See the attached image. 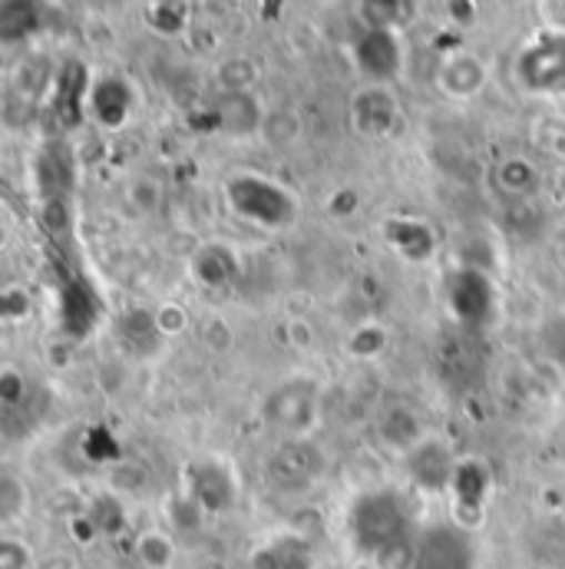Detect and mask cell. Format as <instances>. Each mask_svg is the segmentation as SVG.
<instances>
[{
	"mask_svg": "<svg viewBox=\"0 0 565 569\" xmlns=\"http://www.w3.org/2000/svg\"><path fill=\"white\" fill-rule=\"evenodd\" d=\"M421 530L407 493L391 487L361 493L347 510L351 543L374 569H414Z\"/></svg>",
	"mask_w": 565,
	"mask_h": 569,
	"instance_id": "cell-1",
	"label": "cell"
},
{
	"mask_svg": "<svg viewBox=\"0 0 565 569\" xmlns=\"http://www.w3.org/2000/svg\"><path fill=\"white\" fill-rule=\"evenodd\" d=\"M262 411L287 437H307L317 427L321 385L314 378H307V375H294V378H287V381L272 388Z\"/></svg>",
	"mask_w": 565,
	"mask_h": 569,
	"instance_id": "cell-2",
	"label": "cell"
},
{
	"mask_svg": "<svg viewBox=\"0 0 565 569\" xmlns=\"http://www.w3.org/2000/svg\"><path fill=\"white\" fill-rule=\"evenodd\" d=\"M516 77L529 93L565 90V30H539L516 60Z\"/></svg>",
	"mask_w": 565,
	"mask_h": 569,
	"instance_id": "cell-3",
	"label": "cell"
},
{
	"mask_svg": "<svg viewBox=\"0 0 565 569\" xmlns=\"http://www.w3.org/2000/svg\"><path fill=\"white\" fill-rule=\"evenodd\" d=\"M229 202L242 219L255 226L282 229L284 222L294 219V199L269 182V176H235L229 182Z\"/></svg>",
	"mask_w": 565,
	"mask_h": 569,
	"instance_id": "cell-4",
	"label": "cell"
},
{
	"mask_svg": "<svg viewBox=\"0 0 565 569\" xmlns=\"http://www.w3.org/2000/svg\"><path fill=\"white\" fill-rule=\"evenodd\" d=\"M414 569H476V543L473 533L460 523H430L417 540Z\"/></svg>",
	"mask_w": 565,
	"mask_h": 569,
	"instance_id": "cell-5",
	"label": "cell"
},
{
	"mask_svg": "<svg viewBox=\"0 0 565 569\" xmlns=\"http://www.w3.org/2000/svg\"><path fill=\"white\" fill-rule=\"evenodd\" d=\"M490 490H493V470H490V463L480 460V457H463L456 463L453 483L446 490L453 497V523H460L463 530L473 533L480 527V520H483Z\"/></svg>",
	"mask_w": 565,
	"mask_h": 569,
	"instance_id": "cell-6",
	"label": "cell"
},
{
	"mask_svg": "<svg viewBox=\"0 0 565 569\" xmlns=\"http://www.w3.org/2000/svg\"><path fill=\"white\" fill-rule=\"evenodd\" d=\"M404 460H407V473H411L414 487L424 490V493H446L450 483H453L456 463H460L453 457L450 443L440 440V437H430V433Z\"/></svg>",
	"mask_w": 565,
	"mask_h": 569,
	"instance_id": "cell-7",
	"label": "cell"
},
{
	"mask_svg": "<svg viewBox=\"0 0 565 569\" xmlns=\"http://www.w3.org/2000/svg\"><path fill=\"white\" fill-rule=\"evenodd\" d=\"M351 120H354V130L361 137L381 140V137L394 133V127L401 120V103L394 100V93L387 90V83H371V87H364V90L354 93Z\"/></svg>",
	"mask_w": 565,
	"mask_h": 569,
	"instance_id": "cell-8",
	"label": "cell"
},
{
	"mask_svg": "<svg viewBox=\"0 0 565 569\" xmlns=\"http://www.w3.org/2000/svg\"><path fill=\"white\" fill-rule=\"evenodd\" d=\"M272 477L284 490H301L321 477V450L311 437H287L272 457Z\"/></svg>",
	"mask_w": 565,
	"mask_h": 569,
	"instance_id": "cell-9",
	"label": "cell"
},
{
	"mask_svg": "<svg viewBox=\"0 0 565 569\" xmlns=\"http://www.w3.org/2000/svg\"><path fill=\"white\" fill-rule=\"evenodd\" d=\"M242 276V252L225 242H209L192 256V279L202 288H232Z\"/></svg>",
	"mask_w": 565,
	"mask_h": 569,
	"instance_id": "cell-10",
	"label": "cell"
},
{
	"mask_svg": "<svg viewBox=\"0 0 565 569\" xmlns=\"http://www.w3.org/2000/svg\"><path fill=\"white\" fill-rule=\"evenodd\" d=\"M486 80H490V70H486V63H483L480 57H473V53H453V57H446V60L440 63V70H436V87H440L446 97H453V100H470V97H476V93L486 87Z\"/></svg>",
	"mask_w": 565,
	"mask_h": 569,
	"instance_id": "cell-11",
	"label": "cell"
},
{
	"mask_svg": "<svg viewBox=\"0 0 565 569\" xmlns=\"http://www.w3.org/2000/svg\"><path fill=\"white\" fill-rule=\"evenodd\" d=\"M252 569H311V547L294 537V533H282L272 537L265 543H259L249 557Z\"/></svg>",
	"mask_w": 565,
	"mask_h": 569,
	"instance_id": "cell-12",
	"label": "cell"
},
{
	"mask_svg": "<svg viewBox=\"0 0 565 569\" xmlns=\"http://www.w3.org/2000/svg\"><path fill=\"white\" fill-rule=\"evenodd\" d=\"M377 433H381V440H384L387 450H397V453H404V457H407V453L426 437L417 411H414V408H404V405H394V408L384 411V418H381V425H377Z\"/></svg>",
	"mask_w": 565,
	"mask_h": 569,
	"instance_id": "cell-13",
	"label": "cell"
},
{
	"mask_svg": "<svg viewBox=\"0 0 565 569\" xmlns=\"http://www.w3.org/2000/svg\"><path fill=\"white\" fill-rule=\"evenodd\" d=\"M493 186H496V192L500 196H506V199H526V196H533L539 186H543V176H539V169L529 162V159H503L500 166H496V172H493Z\"/></svg>",
	"mask_w": 565,
	"mask_h": 569,
	"instance_id": "cell-14",
	"label": "cell"
},
{
	"mask_svg": "<svg viewBox=\"0 0 565 569\" xmlns=\"http://www.w3.org/2000/svg\"><path fill=\"white\" fill-rule=\"evenodd\" d=\"M179 557V547L169 530L162 527H145L137 537V560L142 569H172Z\"/></svg>",
	"mask_w": 565,
	"mask_h": 569,
	"instance_id": "cell-15",
	"label": "cell"
},
{
	"mask_svg": "<svg viewBox=\"0 0 565 569\" xmlns=\"http://www.w3.org/2000/svg\"><path fill=\"white\" fill-rule=\"evenodd\" d=\"M222 480H232L229 477V467L222 463H205V467H195V490L192 497L205 507V510H222L235 500V490H222Z\"/></svg>",
	"mask_w": 565,
	"mask_h": 569,
	"instance_id": "cell-16",
	"label": "cell"
},
{
	"mask_svg": "<svg viewBox=\"0 0 565 569\" xmlns=\"http://www.w3.org/2000/svg\"><path fill=\"white\" fill-rule=\"evenodd\" d=\"M30 513V487L20 473L3 470L0 477V520L3 527H17Z\"/></svg>",
	"mask_w": 565,
	"mask_h": 569,
	"instance_id": "cell-17",
	"label": "cell"
},
{
	"mask_svg": "<svg viewBox=\"0 0 565 569\" xmlns=\"http://www.w3.org/2000/svg\"><path fill=\"white\" fill-rule=\"evenodd\" d=\"M387 242H391V249L397 252V256H404L407 262H414V249H411V242L417 239V242H433V232L421 226V222H414V219H397V222H391L387 226Z\"/></svg>",
	"mask_w": 565,
	"mask_h": 569,
	"instance_id": "cell-18",
	"label": "cell"
},
{
	"mask_svg": "<svg viewBox=\"0 0 565 569\" xmlns=\"http://www.w3.org/2000/svg\"><path fill=\"white\" fill-rule=\"evenodd\" d=\"M0 569H33V550L27 540L7 533L0 540Z\"/></svg>",
	"mask_w": 565,
	"mask_h": 569,
	"instance_id": "cell-19",
	"label": "cell"
},
{
	"mask_svg": "<svg viewBox=\"0 0 565 569\" xmlns=\"http://www.w3.org/2000/svg\"><path fill=\"white\" fill-rule=\"evenodd\" d=\"M185 328H189V315H185L179 305H162V308L155 311V331H159V335L175 338V335H182Z\"/></svg>",
	"mask_w": 565,
	"mask_h": 569,
	"instance_id": "cell-20",
	"label": "cell"
},
{
	"mask_svg": "<svg viewBox=\"0 0 565 569\" xmlns=\"http://www.w3.org/2000/svg\"><path fill=\"white\" fill-rule=\"evenodd\" d=\"M23 391H27V378L17 368H3V375H0V401L13 408V405H20Z\"/></svg>",
	"mask_w": 565,
	"mask_h": 569,
	"instance_id": "cell-21",
	"label": "cell"
},
{
	"mask_svg": "<svg viewBox=\"0 0 565 569\" xmlns=\"http://www.w3.org/2000/svg\"><path fill=\"white\" fill-rule=\"evenodd\" d=\"M543 13L553 30H565V0H543Z\"/></svg>",
	"mask_w": 565,
	"mask_h": 569,
	"instance_id": "cell-22",
	"label": "cell"
}]
</instances>
